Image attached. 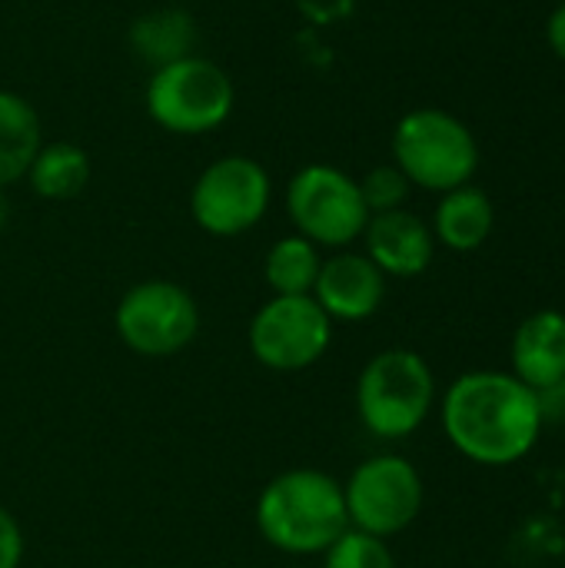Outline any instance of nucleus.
Wrapping results in <instances>:
<instances>
[{"mask_svg": "<svg viewBox=\"0 0 565 568\" xmlns=\"http://www.w3.org/2000/svg\"><path fill=\"white\" fill-rule=\"evenodd\" d=\"M543 423V396L513 373H463L443 396L446 439L480 466H513L526 459L539 443Z\"/></svg>", "mask_w": 565, "mask_h": 568, "instance_id": "nucleus-1", "label": "nucleus"}, {"mask_svg": "<svg viewBox=\"0 0 565 568\" xmlns=\"http://www.w3.org/2000/svg\"><path fill=\"white\" fill-rule=\"evenodd\" d=\"M256 529L286 556H323L350 529L343 483L320 469L280 473L256 499Z\"/></svg>", "mask_w": 565, "mask_h": 568, "instance_id": "nucleus-2", "label": "nucleus"}, {"mask_svg": "<svg viewBox=\"0 0 565 568\" xmlns=\"http://www.w3.org/2000/svg\"><path fill=\"white\" fill-rule=\"evenodd\" d=\"M143 103L160 130L173 136H203L230 120L236 87L220 63L190 53L150 73Z\"/></svg>", "mask_w": 565, "mask_h": 568, "instance_id": "nucleus-3", "label": "nucleus"}, {"mask_svg": "<svg viewBox=\"0 0 565 568\" xmlns=\"http://www.w3.org/2000/svg\"><path fill=\"white\" fill-rule=\"evenodd\" d=\"M436 403V379L416 349L376 353L356 379L360 423L376 439L413 436Z\"/></svg>", "mask_w": 565, "mask_h": 568, "instance_id": "nucleus-4", "label": "nucleus"}, {"mask_svg": "<svg viewBox=\"0 0 565 568\" xmlns=\"http://www.w3.org/2000/svg\"><path fill=\"white\" fill-rule=\"evenodd\" d=\"M393 160L410 183L433 193H450L473 180L480 146L463 120L446 110L423 106L396 123Z\"/></svg>", "mask_w": 565, "mask_h": 568, "instance_id": "nucleus-5", "label": "nucleus"}, {"mask_svg": "<svg viewBox=\"0 0 565 568\" xmlns=\"http://www.w3.org/2000/svg\"><path fill=\"white\" fill-rule=\"evenodd\" d=\"M286 216L316 246L343 250L363 236L370 210L360 183L330 163H306L286 183Z\"/></svg>", "mask_w": 565, "mask_h": 568, "instance_id": "nucleus-6", "label": "nucleus"}, {"mask_svg": "<svg viewBox=\"0 0 565 568\" xmlns=\"http://www.w3.org/2000/svg\"><path fill=\"white\" fill-rule=\"evenodd\" d=\"M273 180L270 170L243 153L213 160L190 190V216L210 236L250 233L270 210Z\"/></svg>", "mask_w": 565, "mask_h": 568, "instance_id": "nucleus-7", "label": "nucleus"}, {"mask_svg": "<svg viewBox=\"0 0 565 568\" xmlns=\"http://www.w3.org/2000/svg\"><path fill=\"white\" fill-rule=\"evenodd\" d=\"M127 349L147 359L183 353L200 333V310L190 290L170 280H147L123 293L113 313Z\"/></svg>", "mask_w": 565, "mask_h": 568, "instance_id": "nucleus-8", "label": "nucleus"}, {"mask_svg": "<svg viewBox=\"0 0 565 568\" xmlns=\"http://www.w3.org/2000/svg\"><path fill=\"white\" fill-rule=\"evenodd\" d=\"M350 526L376 539L400 536L423 509V476L403 456H370L343 486Z\"/></svg>", "mask_w": 565, "mask_h": 568, "instance_id": "nucleus-9", "label": "nucleus"}, {"mask_svg": "<svg viewBox=\"0 0 565 568\" xmlns=\"http://www.w3.org/2000/svg\"><path fill=\"white\" fill-rule=\"evenodd\" d=\"M333 320L313 296H273L250 320V353L276 373H300L326 356Z\"/></svg>", "mask_w": 565, "mask_h": 568, "instance_id": "nucleus-10", "label": "nucleus"}, {"mask_svg": "<svg viewBox=\"0 0 565 568\" xmlns=\"http://www.w3.org/2000/svg\"><path fill=\"white\" fill-rule=\"evenodd\" d=\"M310 296L330 320L360 323L383 306L386 276L366 253H333L330 260H323Z\"/></svg>", "mask_w": 565, "mask_h": 568, "instance_id": "nucleus-11", "label": "nucleus"}, {"mask_svg": "<svg viewBox=\"0 0 565 568\" xmlns=\"http://www.w3.org/2000/svg\"><path fill=\"white\" fill-rule=\"evenodd\" d=\"M363 243L376 270L383 276H400V280H413L426 273L436 253L433 230L410 210H390L370 216L363 230Z\"/></svg>", "mask_w": 565, "mask_h": 568, "instance_id": "nucleus-12", "label": "nucleus"}, {"mask_svg": "<svg viewBox=\"0 0 565 568\" xmlns=\"http://www.w3.org/2000/svg\"><path fill=\"white\" fill-rule=\"evenodd\" d=\"M513 376L529 389L553 393L565 383V316L556 310H539L523 320L509 346Z\"/></svg>", "mask_w": 565, "mask_h": 568, "instance_id": "nucleus-13", "label": "nucleus"}, {"mask_svg": "<svg viewBox=\"0 0 565 568\" xmlns=\"http://www.w3.org/2000/svg\"><path fill=\"white\" fill-rule=\"evenodd\" d=\"M496 223V210L493 200L476 190V186H456L450 193H443L440 206H436V220H433V236L456 253H473L480 250Z\"/></svg>", "mask_w": 565, "mask_h": 568, "instance_id": "nucleus-14", "label": "nucleus"}, {"mask_svg": "<svg viewBox=\"0 0 565 568\" xmlns=\"http://www.w3.org/2000/svg\"><path fill=\"white\" fill-rule=\"evenodd\" d=\"M40 146L43 130L33 103L23 93L0 90V186L23 180Z\"/></svg>", "mask_w": 565, "mask_h": 568, "instance_id": "nucleus-15", "label": "nucleus"}, {"mask_svg": "<svg viewBox=\"0 0 565 568\" xmlns=\"http://www.w3.org/2000/svg\"><path fill=\"white\" fill-rule=\"evenodd\" d=\"M130 47L140 53L153 70L163 63H173L180 57H190L196 47V23L183 10H150L130 23Z\"/></svg>", "mask_w": 565, "mask_h": 568, "instance_id": "nucleus-16", "label": "nucleus"}, {"mask_svg": "<svg viewBox=\"0 0 565 568\" xmlns=\"http://www.w3.org/2000/svg\"><path fill=\"white\" fill-rule=\"evenodd\" d=\"M27 180L40 200H73L90 183V156L70 140L43 143L27 170Z\"/></svg>", "mask_w": 565, "mask_h": 568, "instance_id": "nucleus-17", "label": "nucleus"}, {"mask_svg": "<svg viewBox=\"0 0 565 568\" xmlns=\"http://www.w3.org/2000/svg\"><path fill=\"white\" fill-rule=\"evenodd\" d=\"M320 266H323L320 246L310 243L306 236L293 233L270 246V253L263 260V276H266V286L273 290V296H310L313 283L320 276Z\"/></svg>", "mask_w": 565, "mask_h": 568, "instance_id": "nucleus-18", "label": "nucleus"}, {"mask_svg": "<svg viewBox=\"0 0 565 568\" xmlns=\"http://www.w3.org/2000/svg\"><path fill=\"white\" fill-rule=\"evenodd\" d=\"M323 568H396V559H393L386 539H376V536L350 526L323 552Z\"/></svg>", "mask_w": 565, "mask_h": 568, "instance_id": "nucleus-19", "label": "nucleus"}, {"mask_svg": "<svg viewBox=\"0 0 565 568\" xmlns=\"http://www.w3.org/2000/svg\"><path fill=\"white\" fill-rule=\"evenodd\" d=\"M356 183H360V193H363V203H366L370 216L390 213V210H403V203L410 196V186H413L396 163L393 166H373Z\"/></svg>", "mask_w": 565, "mask_h": 568, "instance_id": "nucleus-20", "label": "nucleus"}, {"mask_svg": "<svg viewBox=\"0 0 565 568\" xmlns=\"http://www.w3.org/2000/svg\"><path fill=\"white\" fill-rule=\"evenodd\" d=\"M23 559V536L17 519L0 506V568H20Z\"/></svg>", "mask_w": 565, "mask_h": 568, "instance_id": "nucleus-21", "label": "nucleus"}, {"mask_svg": "<svg viewBox=\"0 0 565 568\" xmlns=\"http://www.w3.org/2000/svg\"><path fill=\"white\" fill-rule=\"evenodd\" d=\"M296 7L313 23H340L353 13L356 0H296Z\"/></svg>", "mask_w": 565, "mask_h": 568, "instance_id": "nucleus-22", "label": "nucleus"}, {"mask_svg": "<svg viewBox=\"0 0 565 568\" xmlns=\"http://www.w3.org/2000/svg\"><path fill=\"white\" fill-rule=\"evenodd\" d=\"M546 37H549V47H553V53L565 60V3H559L556 10H553V17H549V23H546Z\"/></svg>", "mask_w": 565, "mask_h": 568, "instance_id": "nucleus-23", "label": "nucleus"}, {"mask_svg": "<svg viewBox=\"0 0 565 568\" xmlns=\"http://www.w3.org/2000/svg\"><path fill=\"white\" fill-rule=\"evenodd\" d=\"M7 220H10V200H7V193L0 186V230L7 226Z\"/></svg>", "mask_w": 565, "mask_h": 568, "instance_id": "nucleus-24", "label": "nucleus"}]
</instances>
